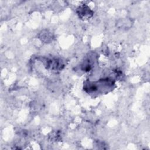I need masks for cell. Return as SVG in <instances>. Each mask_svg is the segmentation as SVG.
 <instances>
[{"mask_svg": "<svg viewBox=\"0 0 150 150\" xmlns=\"http://www.w3.org/2000/svg\"><path fill=\"white\" fill-rule=\"evenodd\" d=\"M42 62H43L44 66L47 69L53 71L60 70L64 66L63 62L60 59L45 58Z\"/></svg>", "mask_w": 150, "mask_h": 150, "instance_id": "cell-1", "label": "cell"}, {"mask_svg": "<svg viewBox=\"0 0 150 150\" xmlns=\"http://www.w3.org/2000/svg\"><path fill=\"white\" fill-rule=\"evenodd\" d=\"M77 13L80 19L85 20L91 18L93 15V12L87 5L84 4L77 8Z\"/></svg>", "mask_w": 150, "mask_h": 150, "instance_id": "cell-2", "label": "cell"}, {"mask_svg": "<svg viewBox=\"0 0 150 150\" xmlns=\"http://www.w3.org/2000/svg\"><path fill=\"white\" fill-rule=\"evenodd\" d=\"M38 37H39V39L42 42L45 43H49L52 42L54 38L53 33L48 30H42L39 33Z\"/></svg>", "mask_w": 150, "mask_h": 150, "instance_id": "cell-3", "label": "cell"}, {"mask_svg": "<svg viewBox=\"0 0 150 150\" xmlns=\"http://www.w3.org/2000/svg\"><path fill=\"white\" fill-rule=\"evenodd\" d=\"M132 25V21L129 18H121L117 21L116 26L118 29L126 30L129 29Z\"/></svg>", "mask_w": 150, "mask_h": 150, "instance_id": "cell-4", "label": "cell"}]
</instances>
